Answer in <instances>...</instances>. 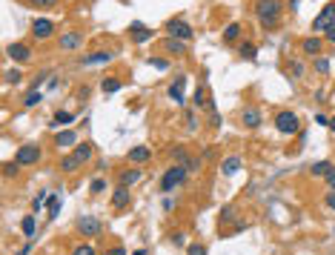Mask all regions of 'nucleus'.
I'll return each mask as SVG.
<instances>
[{"instance_id":"1","label":"nucleus","mask_w":335,"mask_h":255,"mask_svg":"<svg viewBox=\"0 0 335 255\" xmlns=\"http://www.w3.org/2000/svg\"><path fill=\"white\" fill-rule=\"evenodd\" d=\"M281 12H284V3H281V0H255V15H258V20H261L264 29L278 26Z\"/></svg>"},{"instance_id":"2","label":"nucleus","mask_w":335,"mask_h":255,"mask_svg":"<svg viewBox=\"0 0 335 255\" xmlns=\"http://www.w3.org/2000/svg\"><path fill=\"white\" fill-rule=\"evenodd\" d=\"M186 175H189V169L183 167V164L169 167L166 172H163V178H160V190H163V192H172L175 187H181V183L186 181Z\"/></svg>"},{"instance_id":"3","label":"nucleus","mask_w":335,"mask_h":255,"mask_svg":"<svg viewBox=\"0 0 335 255\" xmlns=\"http://www.w3.org/2000/svg\"><path fill=\"white\" fill-rule=\"evenodd\" d=\"M275 129L281 132V135H295V132L301 129L298 115H295V112H290V109L278 112V115H275Z\"/></svg>"},{"instance_id":"4","label":"nucleus","mask_w":335,"mask_h":255,"mask_svg":"<svg viewBox=\"0 0 335 255\" xmlns=\"http://www.w3.org/2000/svg\"><path fill=\"white\" fill-rule=\"evenodd\" d=\"M40 155H43V149H40L37 144H23L15 152V160L20 164V167H35L37 160H40Z\"/></svg>"},{"instance_id":"5","label":"nucleus","mask_w":335,"mask_h":255,"mask_svg":"<svg viewBox=\"0 0 335 255\" xmlns=\"http://www.w3.org/2000/svg\"><path fill=\"white\" fill-rule=\"evenodd\" d=\"M166 35L186 43V40H192V26L186 20H181V17H172V20H166Z\"/></svg>"},{"instance_id":"6","label":"nucleus","mask_w":335,"mask_h":255,"mask_svg":"<svg viewBox=\"0 0 335 255\" xmlns=\"http://www.w3.org/2000/svg\"><path fill=\"white\" fill-rule=\"evenodd\" d=\"M55 35V23L46 20V17H37L35 23H32V37H37V40H46V37Z\"/></svg>"},{"instance_id":"7","label":"nucleus","mask_w":335,"mask_h":255,"mask_svg":"<svg viewBox=\"0 0 335 255\" xmlns=\"http://www.w3.org/2000/svg\"><path fill=\"white\" fill-rule=\"evenodd\" d=\"M6 58L15 60V63H23V60L32 58V49H29L26 43H9V46H6Z\"/></svg>"},{"instance_id":"8","label":"nucleus","mask_w":335,"mask_h":255,"mask_svg":"<svg viewBox=\"0 0 335 255\" xmlns=\"http://www.w3.org/2000/svg\"><path fill=\"white\" fill-rule=\"evenodd\" d=\"M183 89H186V78H183V75L172 80V83H169V89H166V95L172 98L178 106H183V103H186V98H183Z\"/></svg>"},{"instance_id":"9","label":"nucleus","mask_w":335,"mask_h":255,"mask_svg":"<svg viewBox=\"0 0 335 255\" xmlns=\"http://www.w3.org/2000/svg\"><path fill=\"white\" fill-rule=\"evenodd\" d=\"M129 35H132V40H135V43H146V40H152V37H155V32L149 29V26H143L140 20H135V23L129 26Z\"/></svg>"},{"instance_id":"10","label":"nucleus","mask_w":335,"mask_h":255,"mask_svg":"<svg viewBox=\"0 0 335 255\" xmlns=\"http://www.w3.org/2000/svg\"><path fill=\"white\" fill-rule=\"evenodd\" d=\"M112 60V52H89L80 58V66H103Z\"/></svg>"},{"instance_id":"11","label":"nucleus","mask_w":335,"mask_h":255,"mask_svg":"<svg viewBox=\"0 0 335 255\" xmlns=\"http://www.w3.org/2000/svg\"><path fill=\"white\" fill-rule=\"evenodd\" d=\"M78 233L80 235H89V238H95V235H101V221H98V218H80L78 221Z\"/></svg>"},{"instance_id":"12","label":"nucleus","mask_w":335,"mask_h":255,"mask_svg":"<svg viewBox=\"0 0 335 255\" xmlns=\"http://www.w3.org/2000/svg\"><path fill=\"white\" fill-rule=\"evenodd\" d=\"M301 49H304V55H309V58H318L321 49H324V40H321L318 35L313 37H304V43H301Z\"/></svg>"},{"instance_id":"13","label":"nucleus","mask_w":335,"mask_h":255,"mask_svg":"<svg viewBox=\"0 0 335 255\" xmlns=\"http://www.w3.org/2000/svg\"><path fill=\"white\" fill-rule=\"evenodd\" d=\"M140 178H143V172H140L138 167H129V169H121V172H117V183H124V187L138 183Z\"/></svg>"},{"instance_id":"14","label":"nucleus","mask_w":335,"mask_h":255,"mask_svg":"<svg viewBox=\"0 0 335 255\" xmlns=\"http://www.w3.org/2000/svg\"><path fill=\"white\" fill-rule=\"evenodd\" d=\"M58 46L63 52H72V49H78V46H83V35H80V32H69V35H63L58 40Z\"/></svg>"},{"instance_id":"15","label":"nucleus","mask_w":335,"mask_h":255,"mask_svg":"<svg viewBox=\"0 0 335 255\" xmlns=\"http://www.w3.org/2000/svg\"><path fill=\"white\" fill-rule=\"evenodd\" d=\"M129 187H124V183H117V190L112 192V206L115 210H124V206H129Z\"/></svg>"},{"instance_id":"16","label":"nucleus","mask_w":335,"mask_h":255,"mask_svg":"<svg viewBox=\"0 0 335 255\" xmlns=\"http://www.w3.org/2000/svg\"><path fill=\"white\" fill-rule=\"evenodd\" d=\"M55 146H60V149H66V146H78V132L75 129H60L58 135H55Z\"/></svg>"},{"instance_id":"17","label":"nucleus","mask_w":335,"mask_h":255,"mask_svg":"<svg viewBox=\"0 0 335 255\" xmlns=\"http://www.w3.org/2000/svg\"><path fill=\"white\" fill-rule=\"evenodd\" d=\"M241 124L247 126V129H258V126H261V112H258L255 106L244 109V115H241Z\"/></svg>"},{"instance_id":"18","label":"nucleus","mask_w":335,"mask_h":255,"mask_svg":"<svg viewBox=\"0 0 335 255\" xmlns=\"http://www.w3.org/2000/svg\"><path fill=\"white\" fill-rule=\"evenodd\" d=\"M129 160L132 164H146V160H152V149H149V146H132Z\"/></svg>"},{"instance_id":"19","label":"nucleus","mask_w":335,"mask_h":255,"mask_svg":"<svg viewBox=\"0 0 335 255\" xmlns=\"http://www.w3.org/2000/svg\"><path fill=\"white\" fill-rule=\"evenodd\" d=\"M221 172H224V175H238L241 172V158L238 155H229V158L221 160Z\"/></svg>"},{"instance_id":"20","label":"nucleus","mask_w":335,"mask_h":255,"mask_svg":"<svg viewBox=\"0 0 335 255\" xmlns=\"http://www.w3.org/2000/svg\"><path fill=\"white\" fill-rule=\"evenodd\" d=\"M238 58H241V60H255V58H258V46L252 43V40L241 43V46H238Z\"/></svg>"},{"instance_id":"21","label":"nucleus","mask_w":335,"mask_h":255,"mask_svg":"<svg viewBox=\"0 0 335 255\" xmlns=\"http://www.w3.org/2000/svg\"><path fill=\"white\" fill-rule=\"evenodd\" d=\"M332 167H335V164H329V160H315L313 167H309V175H315V178H327Z\"/></svg>"},{"instance_id":"22","label":"nucleus","mask_w":335,"mask_h":255,"mask_svg":"<svg viewBox=\"0 0 335 255\" xmlns=\"http://www.w3.org/2000/svg\"><path fill=\"white\" fill-rule=\"evenodd\" d=\"M92 152H95V149H92V144H78L72 155L80 160V164H86V160H92Z\"/></svg>"},{"instance_id":"23","label":"nucleus","mask_w":335,"mask_h":255,"mask_svg":"<svg viewBox=\"0 0 335 255\" xmlns=\"http://www.w3.org/2000/svg\"><path fill=\"white\" fill-rule=\"evenodd\" d=\"M121 86H124V83H121V78H103V80H101V92H106V95L117 92Z\"/></svg>"},{"instance_id":"24","label":"nucleus","mask_w":335,"mask_h":255,"mask_svg":"<svg viewBox=\"0 0 335 255\" xmlns=\"http://www.w3.org/2000/svg\"><path fill=\"white\" fill-rule=\"evenodd\" d=\"M332 23H335V20H329V17L318 15V17L313 20V32H315V35H321V32H329V26H332Z\"/></svg>"},{"instance_id":"25","label":"nucleus","mask_w":335,"mask_h":255,"mask_svg":"<svg viewBox=\"0 0 335 255\" xmlns=\"http://www.w3.org/2000/svg\"><path fill=\"white\" fill-rule=\"evenodd\" d=\"M238 37H241V23H229V26L224 29V40L226 43H235Z\"/></svg>"},{"instance_id":"26","label":"nucleus","mask_w":335,"mask_h":255,"mask_svg":"<svg viewBox=\"0 0 335 255\" xmlns=\"http://www.w3.org/2000/svg\"><path fill=\"white\" fill-rule=\"evenodd\" d=\"M35 233H37V218H35V215H26V218H23V235L32 238Z\"/></svg>"},{"instance_id":"27","label":"nucleus","mask_w":335,"mask_h":255,"mask_svg":"<svg viewBox=\"0 0 335 255\" xmlns=\"http://www.w3.org/2000/svg\"><path fill=\"white\" fill-rule=\"evenodd\" d=\"M46 204H49V221L58 218V212H60V198L58 195H49L46 198Z\"/></svg>"},{"instance_id":"28","label":"nucleus","mask_w":335,"mask_h":255,"mask_svg":"<svg viewBox=\"0 0 335 255\" xmlns=\"http://www.w3.org/2000/svg\"><path fill=\"white\" fill-rule=\"evenodd\" d=\"M78 167H80V160L75 158V155H66V158L60 160V169H63V172H75Z\"/></svg>"},{"instance_id":"29","label":"nucleus","mask_w":335,"mask_h":255,"mask_svg":"<svg viewBox=\"0 0 335 255\" xmlns=\"http://www.w3.org/2000/svg\"><path fill=\"white\" fill-rule=\"evenodd\" d=\"M166 49L172 52V55H183L186 43H183V40H175V37H166Z\"/></svg>"},{"instance_id":"30","label":"nucleus","mask_w":335,"mask_h":255,"mask_svg":"<svg viewBox=\"0 0 335 255\" xmlns=\"http://www.w3.org/2000/svg\"><path fill=\"white\" fill-rule=\"evenodd\" d=\"M313 66H315V72L318 75H329V58H324V55H318Z\"/></svg>"},{"instance_id":"31","label":"nucleus","mask_w":335,"mask_h":255,"mask_svg":"<svg viewBox=\"0 0 335 255\" xmlns=\"http://www.w3.org/2000/svg\"><path fill=\"white\" fill-rule=\"evenodd\" d=\"M72 121H75V115H72V112H66V109H58V112H55V121H52V124H66V126H69V124H72Z\"/></svg>"},{"instance_id":"32","label":"nucleus","mask_w":335,"mask_h":255,"mask_svg":"<svg viewBox=\"0 0 335 255\" xmlns=\"http://www.w3.org/2000/svg\"><path fill=\"white\" fill-rule=\"evenodd\" d=\"M3 80H6L9 86H15V83H20V80H23V72H20V69H9V72L3 75Z\"/></svg>"},{"instance_id":"33","label":"nucleus","mask_w":335,"mask_h":255,"mask_svg":"<svg viewBox=\"0 0 335 255\" xmlns=\"http://www.w3.org/2000/svg\"><path fill=\"white\" fill-rule=\"evenodd\" d=\"M40 101H43V95H40V92H29V95L23 98V106H26V109H32V106H37Z\"/></svg>"},{"instance_id":"34","label":"nucleus","mask_w":335,"mask_h":255,"mask_svg":"<svg viewBox=\"0 0 335 255\" xmlns=\"http://www.w3.org/2000/svg\"><path fill=\"white\" fill-rule=\"evenodd\" d=\"M72 255H98V252H95L92 244H78V247L72 249Z\"/></svg>"},{"instance_id":"35","label":"nucleus","mask_w":335,"mask_h":255,"mask_svg":"<svg viewBox=\"0 0 335 255\" xmlns=\"http://www.w3.org/2000/svg\"><path fill=\"white\" fill-rule=\"evenodd\" d=\"M172 158H175L178 164H183V167H186V160H189V155H186V149H183V146H175V149H172Z\"/></svg>"},{"instance_id":"36","label":"nucleus","mask_w":335,"mask_h":255,"mask_svg":"<svg viewBox=\"0 0 335 255\" xmlns=\"http://www.w3.org/2000/svg\"><path fill=\"white\" fill-rule=\"evenodd\" d=\"M149 63H152L158 72H166V69H169V60H166V58H158V55H155V58H149Z\"/></svg>"},{"instance_id":"37","label":"nucleus","mask_w":335,"mask_h":255,"mask_svg":"<svg viewBox=\"0 0 335 255\" xmlns=\"http://www.w3.org/2000/svg\"><path fill=\"white\" fill-rule=\"evenodd\" d=\"M29 6H35V9H52V6H58V0H26Z\"/></svg>"},{"instance_id":"38","label":"nucleus","mask_w":335,"mask_h":255,"mask_svg":"<svg viewBox=\"0 0 335 255\" xmlns=\"http://www.w3.org/2000/svg\"><path fill=\"white\" fill-rule=\"evenodd\" d=\"M17 169H20V164H17V160H12V164H6V167H3V175H6V178H15Z\"/></svg>"},{"instance_id":"39","label":"nucleus","mask_w":335,"mask_h":255,"mask_svg":"<svg viewBox=\"0 0 335 255\" xmlns=\"http://www.w3.org/2000/svg\"><path fill=\"white\" fill-rule=\"evenodd\" d=\"M186 255H206V247L204 244H189V247H186Z\"/></svg>"},{"instance_id":"40","label":"nucleus","mask_w":335,"mask_h":255,"mask_svg":"<svg viewBox=\"0 0 335 255\" xmlns=\"http://www.w3.org/2000/svg\"><path fill=\"white\" fill-rule=\"evenodd\" d=\"M169 241H172L175 247H189V244H186V235H183V233H172V238H169Z\"/></svg>"},{"instance_id":"41","label":"nucleus","mask_w":335,"mask_h":255,"mask_svg":"<svg viewBox=\"0 0 335 255\" xmlns=\"http://www.w3.org/2000/svg\"><path fill=\"white\" fill-rule=\"evenodd\" d=\"M321 15H324V17H329V20H335V0H332V3H327V6L321 9Z\"/></svg>"},{"instance_id":"42","label":"nucleus","mask_w":335,"mask_h":255,"mask_svg":"<svg viewBox=\"0 0 335 255\" xmlns=\"http://www.w3.org/2000/svg\"><path fill=\"white\" fill-rule=\"evenodd\" d=\"M186 126H189V132H195V129H198V118H195V112H186Z\"/></svg>"},{"instance_id":"43","label":"nucleus","mask_w":335,"mask_h":255,"mask_svg":"<svg viewBox=\"0 0 335 255\" xmlns=\"http://www.w3.org/2000/svg\"><path fill=\"white\" fill-rule=\"evenodd\" d=\"M324 204H327L329 210H335V190H329L327 195H324Z\"/></svg>"},{"instance_id":"44","label":"nucleus","mask_w":335,"mask_h":255,"mask_svg":"<svg viewBox=\"0 0 335 255\" xmlns=\"http://www.w3.org/2000/svg\"><path fill=\"white\" fill-rule=\"evenodd\" d=\"M103 187H106V181H103V178H98V181H92V192H103Z\"/></svg>"},{"instance_id":"45","label":"nucleus","mask_w":335,"mask_h":255,"mask_svg":"<svg viewBox=\"0 0 335 255\" xmlns=\"http://www.w3.org/2000/svg\"><path fill=\"white\" fill-rule=\"evenodd\" d=\"M232 215H235V206H226V210L221 212V221H229Z\"/></svg>"},{"instance_id":"46","label":"nucleus","mask_w":335,"mask_h":255,"mask_svg":"<svg viewBox=\"0 0 335 255\" xmlns=\"http://www.w3.org/2000/svg\"><path fill=\"white\" fill-rule=\"evenodd\" d=\"M324 181H327V183H329V190H335V167H332V169H329V175H327V178H324Z\"/></svg>"},{"instance_id":"47","label":"nucleus","mask_w":335,"mask_h":255,"mask_svg":"<svg viewBox=\"0 0 335 255\" xmlns=\"http://www.w3.org/2000/svg\"><path fill=\"white\" fill-rule=\"evenodd\" d=\"M292 75H295V78H301V75H304V66L295 63V66H292Z\"/></svg>"},{"instance_id":"48","label":"nucleus","mask_w":335,"mask_h":255,"mask_svg":"<svg viewBox=\"0 0 335 255\" xmlns=\"http://www.w3.org/2000/svg\"><path fill=\"white\" fill-rule=\"evenodd\" d=\"M103 255H126V249L124 247H115V249H109V252H103Z\"/></svg>"},{"instance_id":"49","label":"nucleus","mask_w":335,"mask_h":255,"mask_svg":"<svg viewBox=\"0 0 335 255\" xmlns=\"http://www.w3.org/2000/svg\"><path fill=\"white\" fill-rule=\"evenodd\" d=\"M315 121H318L321 126H329V118L327 115H315Z\"/></svg>"},{"instance_id":"50","label":"nucleus","mask_w":335,"mask_h":255,"mask_svg":"<svg viewBox=\"0 0 335 255\" xmlns=\"http://www.w3.org/2000/svg\"><path fill=\"white\" fill-rule=\"evenodd\" d=\"M327 40H329V43H335V23L329 26V32H327Z\"/></svg>"},{"instance_id":"51","label":"nucleus","mask_w":335,"mask_h":255,"mask_svg":"<svg viewBox=\"0 0 335 255\" xmlns=\"http://www.w3.org/2000/svg\"><path fill=\"white\" fill-rule=\"evenodd\" d=\"M29 252H32V244H26V247H23V249H20V252H17V255H29Z\"/></svg>"},{"instance_id":"52","label":"nucleus","mask_w":335,"mask_h":255,"mask_svg":"<svg viewBox=\"0 0 335 255\" xmlns=\"http://www.w3.org/2000/svg\"><path fill=\"white\" fill-rule=\"evenodd\" d=\"M329 129H332V132H335V118H329Z\"/></svg>"},{"instance_id":"53","label":"nucleus","mask_w":335,"mask_h":255,"mask_svg":"<svg viewBox=\"0 0 335 255\" xmlns=\"http://www.w3.org/2000/svg\"><path fill=\"white\" fill-rule=\"evenodd\" d=\"M132 255H146V249H135V252H132Z\"/></svg>"}]
</instances>
